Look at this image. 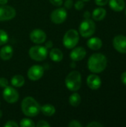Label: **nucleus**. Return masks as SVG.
<instances>
[{"instance_id":"nucleus-1","label":"nucleus","mask_w":126,"mask_h":127,"mask_svg":"<svg viewBox=\"0 0 126 127\" xmlns=\"http://www.w3.org/2000/svg\"><path fill=\"white\" fill-rule=\"evenodd\" d=\"M107 66V58L101 53L93 54L88 59V68L92 73L98 74L103 71Z\"/></svg>"},{"instance_id":"nucleus-2","label":"nucleus","mask_w":126,"mask_h":127,"mask_svg":"<svg viewBox=\"0 0 126 127\" xmlns=\"http://www.w3.org/2000/svg\"><path fill=\"white\" fill-rule=\"evenodd\" d=\"M21 108L23 114L27 117H36L41 111V107L38 102L32 97H26L23 99Z\"/></svg>"},{"instance_id":"nucleus-3","label":"nucleus","mask_w":126,"mask_h":127,"mask_svg":"<svg viewBox=\"0 0 126 127\" xmlns=\"http://www.w3.org/2000/svg\"><path fill=\"white\" fill-rule=\"evenodd\" d=\"M65 86L71 92L78 91L82 86L81 74L77 71L70 72L65 78Z\"/></svg>"},{"instance_id":"nucleus-4","label":"nucleus","mask_w":126,"mask_h":127,"mask_svg":"<svg viewBox=\"0 0 126 127\" xmlns=\"http://www.w3.org/2000/svg\"><path fill=\"white\" fill-rule=\"evenodd\" d=\"M79 41V35L76 30L70 29L64 35L63 37V45L65 48L68 49H72L76 46Z\"/></svg>"},{"instance_id":"nucleus-5","label":"nucleus","mask_w":126,"mask_h":127,"mask_svg":"<svg viewBox=\"0 0 126 127\" xmlns=\"http://www.w3.org/2000/svg\"><path fill=\"white\" fill-rule=\"evenodd\" d=\"M96 25L94 22L90 19H85L79 25V32L82 37H91L95 32Z\"/></svg>"},{"instance_id":"nucleus-6","label":"nucleus","mask_w":126,"mask_h":127,"mask_svg":"<svg viewBox=\"0 0 126 127\" xmlns=\"http://www.w3.org/2000/svg\"><path fill=\"white\" fill-rule=\"evenodd\" d=\"M29 56L35 61L45 60L48 56V49L45 48V46L42 45L33 46L29 50Z\"/></svg>"},{"instance_id":"nucleus-7","label":"nucleus","mask_w":126,"mask_h":127,"mask_svg":"<svg viewBox=\"0 0 126 127\" xmlns=\"http://www.w3.org/2000/svg\"><path fill=\"white\" fill-rule=\"evenodd\" d=\"M2 95L4 100L8 103H14L17 102L19 98V95L18 92L13 87L8 86L4 88Z\"/></svg>"},{"instance_id":"nucleus-8","label":"nucleus","mask_w":126,"mask_h":127,"mask_svg":"<svg viewBox=\"0 0 126 127\" xmlns=\"http://www.w3.org/2000/svg\"><path fill=\"white\" fill-rule=\"evenodd\" d=\"M68 16V13L65 8L60 7L52 11L50 14V19L55 24H61L64 22Z\"/></svg>"},{"instance_id":"nucleus-9","label":"nucleus","mask_w":126,"mask_h":127,"mask_svg":"<svg viewBox=\"0 0 126 127\" xmlns=\"http://www.w3.org/2000/svg\"><path fill=\"white\" fill-rule=\"evenodd\" d=\"M16 10L9 5H1L0 6V21H8L13 19L16 16Z\"/></svg>"},{"instance_id":"nucleus-10","label":"nucleus","mask_w":126,"mask_h":127,"mask_svg":"<svg viewBox=\"0 0 126 127\" xmlns=\"http://www.w3.org/2000/svg\"><path fill=\"white\" fill-rule=\"evenodd\" d=\"M44 74V68L39 65H34L31 66L27 71V77L32 81L39 80Z\"/></svg>"},{"instance_id":"nucleus-11","label":"nucleus","mask_w":126,"mask_h":127,"mask_svg":"<svg viewBox=\"0 0 126 127\" xmlns=\"http://www.w3.org/2000/svg\"><path fill=\"white\" fill-rule=\"evenodd\" d=\"M46 33L41 29H34L30 33V39L36 44H42L45 42Z\"/></svg>"},{"instance_id":"nucleus-12","label":"nucleus","mask_w":126,"mask_h":127,"mask_svg":"<svg viewBox=\"0 0 126 127\" xmlns=\"http://www.w3.org/2000/svg\"><path fill=\"white\" fill-rule=\"evenodd\" d=\"M113 45L114 48L120 53L126 54V36L118 35L114 38Z\"/></svg>"},{"instance_id":"nucleus-13","label":"nucleus","mask_w":126,"mask_h":127,"mask_svg":"<svg viewBox=\"0 0 126 127\" xmlns=\"http://www.w3.org/2000/svg\"><path fill=\"white\" fill-rule=\"evenodd\" d=\"M85 56L86 51L83 47H76L75 48H74V49L70 53V58L74 62L83 60Z\"/></svg>"},{"instance_id":"nucleus-14","label":"nucleus","mask_w":126,"mask_h":127,"mask_svg":"<svg viewBox=\"0 0 126 127\" xmlns=\"http://www.w3.org/2000/svg\"><path fill=\"white\" fill-rule=\"evenodd\" d=\"M87 85L92 90H97L100 88L102 81L100 77L97 74H90L87 78Z\"/></svg>"},{"instance_id":"nucleus-15","label":"nucleus","mask_w":126,"mask_h":127,"mask_svg":"<svg viewBox=\"0 0 126 127\" xmlns=\"http://www.w3.org/2000/svg\"><path fill=\"white\" fill-rule=\"evenodd\" d=\"M13 50L10 45H4L0 50V57L3 60H8L13 57Z\"/></svg>"},{"instance_id":"nucleus-16","label":"nucleus","mask_w":126,"mask_h":127,"mask_svg":"<svg viewBox=\"0 0 126 127\" xmlns=\"http://www.w3.org/2000/svg\"><path fill=\"white\" fill-rule=\"evenodd\" d=\"M87 45L90 49L93 51H97L101 48L102 45V42L99 37H92L88 40Z\"/></svg>"},{"instance_id":"nucleus-17","label":"nucleus","mask_w":126,"mask_h":127,"mask_svg":"<svg viewBox=\"0 0 126 127\" xmlns=\"http://www.w3.org/2000/svg\"><path fill=\"white\" fill-rule=\"evenodd\" d=\"M110 7L117 12L122 11L126 6V3L124 0H109L108 1Z\"/></svg>"},{"instance_id":"nucleus-18","label":"nucleus","mask_w":126,"mask_h":127,"mask_svg":"<svg viewBox=\"0 0 126 127\" xmlns=\"http://www.w3.org/2000/svg\"><path fill=\"white\" fill-rule=\"evenodd\" d=\"M49 57L52 61L59 63L63 59V53L59 48H53L50 50L49 53Z\"/></svg>"},{"instance_id":"nucleus-19","label":"nucleus","mask_w":126,"mask_h":127,"mask_svg":"<svg viewBox=\"0 0 126 127\" xmlns=\"http://www.w3.org/2000/svg\"><path fill=\"white\" fill-rule=\"evenodd\" d=\"M106 16V10L102 7H97L92 13L93 19L95 21H102Z\"/></svg>"},{"instance_id":"nucleus-20","label":"nucleus","mask_w":126,"mask_h":127,"mask_svg":"<svg viewBox=\"0 0 126 127\" xmlns=\"http://www.w3.org/2000/svg\"><path fill=\"white\" fill-rule=\"evenodd\" d=\"M11 85L16 88H20L25 84V78L20 74H16L11 78Z\"/></svg>"},{"instance_id":"nucleus-21","label":"nucleus","mask_w":126,"mask_h":127,"mask_svg":"<svg viewBox=\"0 0 126 127\" xmlns=\"http://www.w3.org/2000/svg\"><path fill=\"white\" fill-rule=\"evenodd\" d=\"M41 112H42V114L45 116H48L50 117L52 115H53L56 112V109L55 107L51 105V104H45L41 107Z\"/></svg>"},{"instance_id":"nucleus-22","label":"nucleus","mask_w":126,"mask_h":127,"mask_svg":"<svg viewBox=\"0 0 126 127\" xmlns=\"http://www.w3.org/2000/svg\"><path fill=\"white\" fill-rule=\"evenodd\" d=\"M80 103H81V97L78 93L74 92L70 96V97H69V103H70L71 106L76 107L80 104Z\"/></svg>"},{"instance_id":"nucleus-23","label":"nucleus","mask_w":126,"mask_h":127,"mask_svg":"<svg viewBox=\"0 0 126 127\" xmlns=\"http://www.w3.org/2000/svg\"><path fill=\"white\" fill-rule=\"evenodd\" d=\"M19 126L21 127H34L36 124L33 123V121L29 118H23L21 120Z\"/></svg>"},{"instance_id":"nucleus-24","label":"nucleus","mask_w":126,"mask_h":127,"mask_svg":"<svg viewBox=\"0 0 126 127\" xmlns=\"http://www.w3.org/2000/svg\"><path fill=\"white\" fill-rule=\"evenodd\" d=\"M8 42V34L4 30L0 29V45H3Z\"/></svg>"},{"instance_id":"nucleus-25","label":"nucleus","mask_w":126,"mask_h":127,"mask_svg":"<svg viewBox=\"0 0 126 127\" xmlns=\"http://www.w3.org/2000/svg\"><path fill=\"white\" fill-rule=\"evenodd\" d=\"M84 6H85V4H84V1L82 0H78L74 4L75 9L77 10H81L84 7Z\"/></svg>"},{"instance_id":"nucleus-26","label":"nucleus","mask_w":126,"mask_h":127,"mask_svg":"<svg viewBox=\"0 0 126 127\" xmlns=\"http://www.w3.org/2000/svg\"><path fill=\"white\" fill-rule=\"evenodd\" d=\"M68 127H82V125L76 120H73L71 121L69 124H68Z\"/></svg>"},{"instance_id":"nucleus-27","label":"nucleus","mask_w":126,"mask_h":127,"mask_svg":"<svg viewBox=\"0 0 126 127\" xmlns=\"http://www.w3.org/2000/svg\"><path fill=\"white\" fill-rule=\"evenodd\" d=\"M74 5V1L73 0H65V1L64 2V6L65 8L66 9H71Z\"/></svg>"},{"instance_id":"nucleus-28","label":"nucleus","mask_w":126,"mask_h":127,"mask_svg":"<svg viewBox=\"0 0 126 127\" xmlns=\"http://www.w3.org/2000/svg\"><path fill=\"white\" fill-rule=\"evenodd\" d=\"M8 86V81L6 78L4 77H1L0 78V87L1 88H5Z\"/></svg>"},{"instance_id":"nucleus-29","label":"nucleus","mask_w":126,"mask_h":127,"mask_svg":"<svg viewBox=\"0 0 126 127\" xmlns=\"http://www.w3.org/2000/svg\"><path fill=\"white\" fill-rule=\"evenodd\" d=\"M36 127H50V125L45 121H40L36 124Z\"/></svg>"},{"instance_id":"nucleus-30","label":"nucleus","mask_w":126,"mask_h":127,"mask_svg":"<svg viewBox=\"0 0 126 127\" xmlns=\"http://www.w3.org/2000/svg\"><path fill=\"white\" fill-rule=\"evenodd\" d=\"M4 127H19V124H16L15 121H8L4 125Z\"/></svg>"},{"instance_id":"nucleus-31","label":"nucleus","mask_w":126,"mask_h":127,"mask_svg":"<svg viewBox=\"0 0 126 127\" xmlns=\"http://www.w3.org/2000/svg\"><path fill=\"white\" fill-rule=\"evenodd\" d=\"M49 1L53 5L56 7H59L63 4V0H49Z\"/></svg>"},{"instance_id":"nucleus-32","label":"nucleus","mask_w":126,"mask_h":127,"mask_svg":"<svg viewBox=\"0 0 126 127\" xmlns=\"http://www.w3.org/2000/svg\"><path fill=\"white\" fill-rule=\"evenodd\" d=\"M103 125L97 121H93L87 125V127H102Z\"/></svg>"},{"instance_id":"nucleus-33","label":"nucleus","mask_w":126,"mask_h":127,"mask_svg":"<svg viewBox=\"0 0 126 127\" xmlns=\"http://www.w3.org/2000/svg\"><path fill=\"white\" fill-rule=\"evenodd\" d=\"M108 1L109 0H95V2L98 6L102 7V6H104V5L107 4L108 3Z\"/></svg>"},{"instance_id":"nucleus-34","label":"nucleus","mask_w":126,"mask_h":127,"mask_svg":"<svg viewBox=\"0 0 126 127\" xmlns=\"http://www.w3.org/2000/svg\"><path fill=\"white\" fill-rule=\"evenodd\" d=\"M121 80H122L123 83L126 86V71L123 72V73L121 74Z\"/></svg>"},{"instance_id":"nucleus-35","label":"nucleus","mask_w":126,"mask_h":127,"mask_svg":"<svg viewBox=\"0 0 126 127\" xmlns=\"http://www.w3.org/2000/svg\"><path fill=\"white\" fill-rule=\"evenodd\" d=\"M52 47H53V42H52V41H48V42H46V44H45V48H46L47 49H50V48H51Z\"/></svg>"},{"instance_id":"nucleus-36","label":"nucleus","mask_w":126,"mask_h":127,"mask_svg":"<svg viewBox=\"0 0 126 127\" xmlns=\"http://www.w3.org/2000/svg\"><path fill=\"white\" fill-rule=\"evenodd\" d=\"M83 16H84L85 19H90V17H91V13L89 11H85L84 13Z\"/></svg>"},{"instance_id":"nucleus-37","label":"nucleus","mask_w":126,"mask_h":127,"mask_svg":"<svg viewBox=\"0 0 126 127\" xmlns=\"http://www.w3.org/2000/svg\"><path fill=\"white\" fill-rule=\"evenodd\" d=\"M8 0H0V4L1 5H4V4H6L7 3Z\"/></svg>"},{"instance_id":"nucleus-38","label":"nucleus","mask_w":126,"mask_h":127,"mask_svg":"<svg viewBox=\"0 0 126 127\" xmlns=\"http://www.w3.org/2000/svg\"><path fill=\"white\" fill-rule=\"evenodd\" d=\"M74 62H73V64L71 63V65L72 67H74H74H75V64L74 63Z\"/></svg>"},{"instance_id":"nucleus-39","label":"nucleus","mask_w":126,"mask_h":127,"mask_svg":"<svg viewBox=\"0 0 126 127\" xmlns=\"http://www.w3.org/2000/svg\"><path fill=\"white\" fill-rule=\"evenodd\" d=\"M1 117H2V112L0 110V118H1Z\"/></svg>"},{"instance_id":"nucleus-40","label":"nucleus","mask_w":126,"mask_h":127,"mask_svg":"<svg viewBox=\"0 0 126 127\" xmlns=\"http://www.w3.org/2000/svg\"><path fill=\"white\" fill-rule=\"evenodd\" d=\"M83 1H90V0H82Z\"/></svg>"},{"instance_id":"nucleus-41","label":"nucleus","mask_w":126,"mask_h":127,"mask_svg":"<svg viewBox=\"0 0 126 127\" xmlns=\"http://www.w3.org/2000/svg\"></svg>"}]
</instances>
